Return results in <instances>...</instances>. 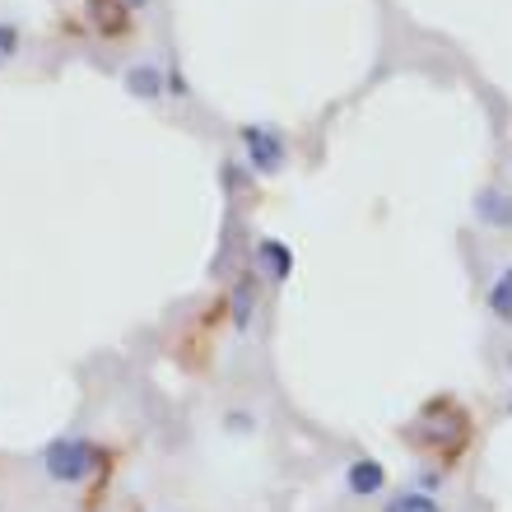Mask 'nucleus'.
<instances>
[{
    "label": "nucleus",
    "mask_w": 512,
    "mask_h": 512,
    "mask_svg": "<svg viewBox=\"0 0 512 512\" xmlns=\"http://www.w3.org/2000/svg\"><path fill=\"white\" fill-rule=\"evenodd\" d=\"M42 466H47L52 480L75 485V480H84V475L98 466V447L84 443V438H56V443L42 452Z\"/></svg>",
    "instance_id": "obj_1"
},
{
    "label": "nucleus",
    "mask_w": 512,
    "mask_h": 512,
    "mask_svg": "<svg viewBox=\"0 0 512 512\" xmlns=\"http://www.w3.org/2000/svg\"><path fill=\"white\" fill-rule=\"evenodd\" d=\"M243 145L256 173H275L284 163V135H275L270 126H243Z\"/></svg>",
    "instance_id": "obj_2"
},
{
    "label": "nucleus",
    "mask_w": 512,
    "mask_h": 512,
    "mask_svg": "<svg viewBox=\"0 0 512 512\" xmlns=\"http://www.w3.org/2000/svg\"><path fill=\"white\" fill-rule=\"evenodd\" d=\"M345 485H350V494L368 499V494H378V489L387 485V471H382V461L359 457V461H350V471H345Z\"/></svg>",
    "instance_id": "obj_3"
},
{
    "label": "nucleus",
    "mask_w": 512,
    "mask_h": 512,
    "mask_svg": "<svg viewBox=\"0 0 512 512\" xmlns=\"http://www.w3.org/2000/svg\"><path fill=\"white\" fill-rule=\"evenodd\" d=\"M475 210H480V219L494 224V229H512V196H503L499 187L480 191V196H475Z\"/></svg>",
    "instance_id": "obj_4"
},
{
    "label": "nucleus",
    "mask_w": 512,
    "mask_h": 512,
    "mask_svg": "<svg viewBox=\"0 0 512 512\" xmlns=\"http://www.w3.org/2000/svg\"><path fill=\"white\" fill-rule=\"evenodd\" d=\"M256 256H261V266L270 270V280H289V270H294V252H289L280 238H261Z\"/></svg>",
    "instance_id": "obj_5"
},
{
    "label": "nucleus",
    "mask_w": 512,
    "mask_h": 512,
    "mask_svg": "<svg viewBox=\"0 0 512 512\" xmlns=\"http://www.w3.org/2000/svg\"><path fill=\"white\" fill-rule=\"evenodd\" d=\"M89 14L103 33H126V0H89Z\"/></svg>",
    "instance_id": "obj_6"
},
{
    "label": "nucleus",
    "mask_w": 512,
    "mask_h": 512,
    "mask_svg": "<svg viewBox=\"0 0 512 512\" xmlns=\"http://www.w3.org/2000/svg\"><path fill=\"white\" fill-rule=\"evenodd\" d=\"M126 89L140 94V98H159L163 94V75L154 66H135V70H126Z\"/></svg>",
    "instance_id": "obj_7"
},
{
    "label": "nucleus",
    "mask_w": 512,
    "mask_h": 512,
    "mask_svg": "<svg viewBox=\"0 0 512 512\" xmlns=\"http://www.w3.org/2000/svg\"><path fill=\"white\" fill-rule=\"evenodd\" d=\"M489 312L503 317V322H512V266L499 270V280H494V289H489Z\"/></svg>",
    "instance_id": "obj_8"
},
{
    "label": "nucleus",
    "mask_w": 512,
    "mask_h": 512,
    "mask_svg": "<svg viewBox=\"0 0 512 512\" xmlns=\"http://www.w3.org/2000/svg\"><path fill=\"white\" fill-rule=\"evenodd\" d=\"M387 512H443V508L433 503V494L415 489V494H396V499L387 503Z\"/></svg>",
    "instance_id": "obj_9"
},
{
    "label": "nucleus",
    "mask_w": 512,
    "mask_h": 512,
    "mask_svg": "<svg viewBox=\"0 0 512 512\" xmlns=\"http://www.w3.org/2000/svg\"><path fill=\"white\" fill-rule=\"evenodd\" d=\"M247 317H252V280H243L233 289V322L247 326Z\"/></svg>",
    "instance_id": "obj_10"
},
{
    "label": "nucleus",
    "mask_w": 512,
    "mask_h": 512,
    "mask_svg": "<svg viewBox=\"0 0 512 512\" xmlns=\"http://www.w3.org/2000/svg\"><path fill=\"white\" fill-rule=\"evenodd\" d=\"M14 47H19V28L0 24V61H5V56H14Z\"/></svg>",
    "instance_id": "obj_11"
},
{
    "label": "nucleus",
    "mask_w": 512,
    "mask_h": 512,
    "mask_svg": "<svg viewBox=\"0 0 512 512\" xmlns=\"http://www.w3.org/2000/svg\"><path fill=\"white\" fill-rule=\"evenodd\" d=\"M419 485H424V489H438V485H443V475H438V471H424V480H419Z\"/></svg>",
    "instance_id": "obj_12"
},
{
    "label": "nucleus",
    "mask_w": 512,
    "mask_h": 512,
    "mask_svg": "<svg viewBox=\"0 0 512 512\" xmlns=\"http://www.w3.org/2000/svg\"><path fill=\"white\" fill-rule=\"evenodd\" d=\"M126 5H145V0H126Z\"/></svg>",
    "instance_id": "obj_13"
},
{
    "label": "nucleus",
    "mask_w": 512,
    "mask_h": 512,
    "mask_svg": "<svg viewBox=\"0 0 512 512\" xmlns=\"http://www.w3.org/2000/svg\"><path fill=\"white\" fill-rule=\"evenodd\" d=\"M508 410H512V401H508Z\"/></svg>",
    "instance_id": "obj_14"
}]
</instances>
